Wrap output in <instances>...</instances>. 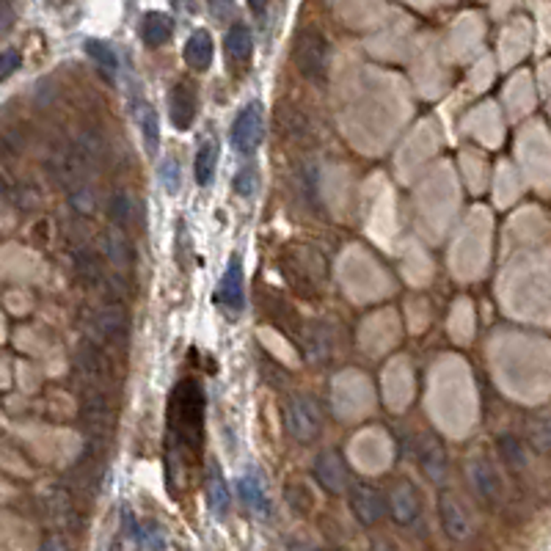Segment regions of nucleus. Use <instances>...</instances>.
Masks as SVG:
<instances>
[{
	"mask_svg": "<svg viewBox=\"0 0 551 551\" xmlns=\"http://www.w3.org/2000/svg\"><path fill=\"white\" fill-rule=\"evenodd\" d=\"M307 347L314 359H325L331 356V331L325 325H312L307 331Z\"/></svg>",
	"mask_w": 551,
	"mask_h": 551,
	"instance_id": "cd10ccee",
	"label": "nucleus"
},
{
	"mask_svg": "<svg viewBox=\"0 0 551 551\" xmlns=\"http://www.w3.org/2000/svg\"><path fill=\"white\" fill-rule=\"evenodd\" d=\"M69 198H72V207L81 210V213H89L94 207V196H91L89 188H74Z\"/></svg>",
	"mask_w": 551,
	"mask_h": 551,
	"instance_id": "473e14b6",
	"label": "nucleus"
},
{
	"mask_svg": "<svg viewBox=\"0 0 551 551\" xmlns=\"http://www.w3.org/2000/svg\"><path fill=\"white\" fill-rule=\"evenodd\" d=\"M416 458H419V469L424 471V477H428L431 483L441 485L446 480V453H444L438 438H433V436L419 438Z\"/></svg>",
	"mask_w": 551,
	"mask_h": 551,
	"instance_id": "9b49d317",
	"label": "nucleus"
},
{
	"mask_svg": "<svg viewBox=\"0 0 551 551\" xmlns=\"http://www.w3.org/2000/svg\"><path fill=\"white\" fill-rule=\"evenodd\" d=\"M218 166V144L213 138H205L202 146L196 149V160H193V174L198 185H210L213 174Z\"/></svg>",
	"mask_w": 551,
	"mask_h": 551,
	"instance_id": "aec40b11",
	"label": "nucleus"
},
{
	"mask_svg": "<svg viewBox=\"0 0 551 551\" xmlns=\"http://www.w3.org/2000/svg\"><path fill=\"white\" fill-rule=\"evenodd\" d=\"M89 334L108 345L124 342V337H128V317H124V312L113 304L99 307L89 312Z\"/></svg>",
	"mask_w": 551,
	"mask_h": 551,
	"instance_id": "39448f33",
	"label": "nucleus"
},
{
	"mask_svg": "<svg viewBox=\"0 0 551 551\" xmlns=\"http://www.w3.org/2000/svg\"><path fill=\"white\" fill-rule=\"evenodd\" d=\"M196 89L188 81H177L174 89L168 91V116L171 124L177 130H190V124L196 119Z\"/></svg>",
	"mask_w": 551,
	"mask_h": 551,
	"instance_id": "1a4fd4ad",
	"label": "nucleus"
},
{
	"mask_svg": "<svg viewBox=\"0 0 551 551\" xmlns=\"http://www.w3.org/2000/svg\"><path fill=\"white\" fill-rule=\"evenodd\" d=\"M257 168L254 166H245V168H240L237 171V177H235V190L240 193V196H245V198H252L254 196V190H257Z\"/></svg>",
	"mask_w": 551,
	"mask_h": 551,
	"instance_id": "7c9ffc66",
	"label": "nucleus"
},
{
	"mask_svg": "<svg viewBox=\"0 0 551 551\" xmlns=\"http://www.w3.org/2000/svg\"><path fill=\"white\" fill-rule=\"evenodd\" d=\"M314 480L329 491L334 496L345 493L347 488H353V483H350V474H347V466L342 461V455L337 453V449H325V453L317 455L314 461Z\"/></svg>",
	"mask_w": 551,
	"mask_h": 551,
	"instance_id": "423d86ee",
	"label": "nucleus"
},
{
	"mask_svg": "<svg viewBox=\"0 0 551 551\" xmlns=\"http://www.w3.org/2000/svg\"><path fill=\"white\" fill-rule=\"evenodd\" d=\"M86 50V56L99 66V69H105L108 74H113L119 69V56H116V50L108 44V42H99V39H89L83 44Z\"/></svg>",
	"mask_w": 551,
	"mask_h": 551,
	"instance_id": "5701e85b",
	"label": "nucleus"
},
{
	"mask_svg": "<svg viewBox=\"0 0 551 551\" xmlns=\"http://www.w3.org/2000/svg\"><path fill=\"white\" fill-rule=\"evenodd\" d=\"M108 416H111V408H108V400L105 394H99V392H86L83 394V419L89 424H99V428H105L108 424Z\"/></svg>",
	"mask_w": 551,
	"mask_h": 551,
	"instance_id": "4be33fe9",
	"label": "nucleus"
},
{
	"mask_svg": "<svg viewBox=\"0 0 551 551\" xmlns=\"http://www.w3.org/2000/svg\"><path fill=\"white\" fill-rule=\"evenodd\" d=\"M205 485H207V499H210L213 513L223 518V516L229 513L232 499H229V488H227V483H223V471H221L218 463H210L207 466V480H205Z\"/></svg>",
	"mask_w": 551,
	"mask_h": 551,
	"instance_id": "f3484780",
	"label": "nucleus"
},
{
	"mask_svg": "<svg viewBox=\"0 0 551 551\" xmlns=\"http://www.w3.org/2000/svg\"><path fill=\"white\" fill-rule=\"evenodd\" d=\"M160 185H163V190L166 193H180V188H182V168H180V160L177 158H166L163 163H160Z\"/></svg>",
	"mask_w": 551,
	"mask_h": 551,
	"instance_id": "c85d7f7f",
	"label": "nucleus"
},
{
	"mask_svg": "<svg viewBox=\"0 0 551 551\" xmlns=\"http://www.w3.org/2000/svg\"><path fill=\"white\" fill-rule=\"evenodd\" d=\"M42 551H72V548H69V540L64 535H50L42 543Z\"/></svg>",
	"mask_w": 551,
	"mask_h": 551,
	"instance_id": "f704fd0d",
	"label": "nucleus"
},
{
	"mask_svg": "<svg viewBox=\"0 0 551 551\" xmlns=\"http://www.w3.org/2000/svg\"><path fill=\"white\" fill-rule=\"evenodd\" d=\"M284 424H287V433L295 441H300V444L314 441L322 428V416H320L317 403L309 394H290L284 403Z\"/></svg>",
	"mask_w": 551,
	"mask_h": 551,
	"instance_id": "f03ea898",
	"label": "nucleus"
},
{
	"mask_svg": "<svg viewBox=\"0 0 551 551\" xmlns=\"http://www.w3.org/2000/svg\"><path fill=\"white\" fill-rule=\"evenodd\" d=\"M108 551H121V543H119V540H113V543L108 546Z\"/></svg>",
	"mask_w": 551,
	"mask_h": 551,
	"instance_id": "4c0bfd02",
	"label": "nucleus"
},
{
	"mask_svg": "<svg viewBox=\"0 0 551 551\" xmlns=\"http://www.w3.org/2000/svg\"><path fill=\"white\" fill-rule=\"evenodd\" d=\"M99 248H103V257H105L113 268H128V265H130L133 252H130V243L124 240L121 235L108 232L103 240H99Z\"/></svg>",
	"mask_w": 551,
	"mask_h": 551,
	"instance_id": "412c9836",
	"label": "nucleus"
},
{
	"mask_svg": "<svg viewBox=\"0 0 551 551\" xmlns=\"http://www.w3.org/2000/svg\"><path fill=\"white\" fill-rule=\"evenodd\" d=\"M108 213H111V221L116 227H130L133 218H136V205H133V196L124 193V190H116L108 202Z\"/></svg>",
	"mask_w": 551,
	"mask_h": 551,
	"instance_id": "393cba45",
	"label": "nucleus"
},
{
	"mask_svg": "<svg viewBox=\"0 0 551 551\" xmlns=\"http://www.w3.org/2000/svg\"><path fill=\"white\" fill-rule=\"evenodd\" d=\"M329 42L317 28H304L298 31L295 44H292V61L298 72L309 81H325V72H329Z\"/></svg>",
	"mask_w": 551,
	"mask_h": 551,
	"instance_id": "f257e3e1",
	"label": "nucleus"
},
{
	"mask_svg": "<svg viewBox=\"0 0 551 551\" xmlns=\"http://www.w3.org/2000/svg\"><path fill=\"white\" fill-rule=\"evenodd\" d=\"M74 270H78V276L86 282V284H99V282H105V268L103 262H99L91 252H78L72 260Z\"/></svg>",
	"mask_w": 551,
	"mask_h": 551,
	"instance_id": "b1692460",
	"label": "nucleus"
},
{
	"mask_svg": "<svg viewBox=\"0 0 551 551\" xmlns=\"http://www.w3.org/2000/svg\"><path fill=\"white\" fill-rule=\"evenodd\" d=\"M223 47H227V58H229L232 66H240V64H245L248 58H252L254 39H252V31H248V25L235 22L229 28V34H227V42H223Z\"/></svg>",
	"mask_w": 551,
	"mask_h": 551,
	"instance_id": "2eb2a0df",
	"label": "nucleus"
},
{
	"mask_svg": "<svg viewBox=\"0 0 551 551\" xmlns=\"http://www.w3.org/2000/svg\"><path fill=\"white\" fill-rule=\"evenodd\" d=\"M389 510H392L397 524L411 527V524H416V518L422 516V496H419V491L411 483H406V480L394 483L392 491H389Z\"/></svg>",
	"mask_w": 551,
	"mask_h": 551,
	"instance_id": "6e6552de",
	"label": "nucleus"
},
{
	"mask_svg": "<svg viewBox=\"0 0 551 551\" xmlns=\"http://www.w3.org/2000/svg\"><path fill=\"white\" fill-rule=\"evenodd\" d=\"M136 543H138L144 551H166V535H163V530L158 527V524H152V521L138 524Z\"/></svg>",
	"mask_w": 551,
	"mask_h": 551,
	"instance_id": "bb28decb",
	"label": "nucleus"
},
{
	"mask_svg": "<svg viewBox=\"0 0 551 551\" xmlns=\"http://www.w3.org/2000/svg\"><path fill=\"white\" fill-rule=\"evenodd\" d=\"M369 551H397V546H392L389 540H375V543L369 546Z\"/></svg>",
	"mask_w": 551,
	"mask_h": 551,
	"instance_id": "e433bc0d",
	"label": "nucleus"
},
{
	"mask_svg": "<svg viewBox=\"0 0 551 551\" xmlns=\"http://www.w3.org/2000/svg\"><path fill=\"white\" fill-rule=\"evenodd\" d=\"M22 64V56L17 50H4V58H0V78H9L14 69H19Z\"/></svg>",
	"mask_w": 551,
	"mask_h": 551,
	"instance_id": "72a5a7b5",
	"label": "nucleus"
},
{
	"mask_svg": "<svg viewBox=\"0 0 551 551\" xmlns=\"http://www.w3.org/2000/svg\"><path fill=\"white\" fill-rule=\"evenodd\" d=\"M74 364H78V369L94 384H103L111 378V364H108L103 350H97L94 345H83L78 350V356H74Z\"/></svg>",
	"mask_w": 551,
	"mask_h": 551,
	"instance_id": "4468645a",
	"label": "nucleus"
},
{
	"mask_svg": "<svg viewBox=\"0 0 551 551\" xmlns=\"http://www.w3.org/2000/svg\"><path fill=\"white\" fill-rule=\"evenodd\" d=\"M213 53H215V47H213V36L210 31L205 28H196L188 42H185V50H182V56H185V64L196 72H205L210 69L213 64Z\"/></svg>",
	"mask_w": 551,
	"mask_h": 551,
	"instance_id": "ddd939ff",
	"label": "nucleus"
},
{
	"mask_svg": "<svg viewBox=\"0 0 551 551\" xmlns=\"http://www.w3.org/2000/svg\"><path fill=\"white\" fill-rule=\"evenodd\" d=\"M290 551H325V548H320L314 543H307V540H292L290 543Z\"/></svg>",
	"mask_w": 551,
	"mask_h": 551,
	"instance_id": "c9c22d12",
	"label": "nucleus"
},
{
	"mask_svg": "<svg viewBox=\"0 0 551 551\" xmlns=\"http://www.w3.org/2000/svg\"><path fill=\"white\" fill-rule=\"evenodd\" d=\"M350 510H353V516L364 524V527H375V524L384 521V516L389 510V499L378 488L353 483V488H350Z\"/></svg>",
	"mask_w": 551,
	"mask_h": 551,
	"instance_id": "20e7f679",
	"label": "nucleus"
},
{
	"mask_svg": "<svg viewBox=\"0 0 551 551\" xmlns=\"http://www.w3.org/2000/svg\"><path fill=\"white\" fill-rule=\"evenodd\" d=\"M265 138V111L262 103H248L232 121V146L240 155H254Z\"/></svg>",
	"mask_w": 551,
	"mask_h": 551,
	"instance_id": "7ed1b4c3",
	"label": "nucleus"
},
{
	"mask_svg": "<svg viewBox=\"0 0 551 551\" xmlns=\"http://www.w3.org/2000/svg\"><path fill=\"white\" fill-rule=\"evenodd\" d=\"M133 116H136V124L141 128L146 152H149V155H155V152H158V146H160V121H158L155 108H149L146 103H141V99H138L136 108H133Z\"/></svg>",
	"mask_w": 551,
	"mask_h": 551,
	"instance_id": "6ab92c4d",
	"label": "nucleus"
},
{
	"mask_svg": "<svg viewBox=\"0 0 551 551\" xmlns=\"http://www.w3.org/2000/svg\"><path fill=\"white\" fill-rule=\"evenodd\" d=\"M237 493L243 499V505L248 510H254L257 516H270V499L262 488V480L257 474H245V477L237 480Z\"/></svg>",
	"mask_w": 551,
	"mask_h": 551,
	"instance_id": "dca6fc26",
	"label": "nucleus"
},
{
	"mask_svg": "<svg viewBox=\"0 0 551 551\" xmlns=\"http://www.w3.org/2000/svg\"><path fill=\"white\" fill-rule=\"evenodd\" d=\"M218 300L229 312H240L243 309L245 295H243V265H240V257H232L227 273H223L221 287H218Z\"/></svg>",
	"mask_w": 551,
	"mask_h": 551,
	"instance_id": "f8f14e48",
	"label": "nucleus"
},
{
	"mask_svg": "<svg viewBox=\"0 0 551 551\" xmlns=\"http://www.w3.org/2000/svg\"><path fill=\"white\" fill-rule=\"evenodd\" d=\"M438 516H441L444 532L453 540H466L471 535V518H469L463 502L453 491H441L438 493Z\"/></svg>",
	"mask_w": 551,
	"mask_h": 551,
	"instance_id": "0eeeda50",
	"label": "nucleus"
},
{
	"mask_svg": "<svg viewBox=\"0 0 551 551\" xmlns=\"http://www.w3.org/2000/svg\"><path fill=\"white\" fill-rule=\"evenodd\" d=\"M141 39L149 44V47H160L171 39L174 34V19L160 14V12H149L144 19H141V28H138Z\"/></svg>",
	"mask_w": 551,
	"mask_h": 551,
	"instance_id": "a211bd4d",
	"label": "nucleus"
},
{
	"mask_svg": "<svg viewBox=\"0 0 551 551\" xmlns=\"http://www.w3.org/2000/svg\"><path fill=\"white\" fill-rule=\"evenodd\" d=\"M499 453H502V458H505V463L510 469H524V466H527V453H524L521 441L513 438V436L499 438Z\"/></svg>",
	"mask_w": 551,
	"mask_h": 551,
	"instance_id": "c756f323",
	"label": "nucleus"
},
{
	"mask_svg": "<svg viewBox=\"0 0 551 551\" xmlns=\"http://www.w3.org/2000/svg\"><path fill=\"white\" fill-rule=\"evenodd\" d=\"M287 499H290V505H292L295 513H309L312 510V493L304 485H292L287 491Z\"/></svg>",
	"mask_w": 551,
	"mask_h": 551,
	"instance_id": "2f4dec72",
	"label": "nucleus"
},
{
	"mask_svg": "<svg viewBox=\"0 0 551 551\" xmlns=\"http://www.w3.org/2000/svg\"><path fill=\"white\" fill-rule=\"evenodd\" d=\"M469 480H471V488L477 491V496L483 499V502L488 505H496L499 499H502V477H499V471L477 458V461H471L469 463Z\"/></svg>",
	"mask_w": 551,
	"mask_h": 551,
	"instance_id": "9d476101",
	"label": "nucleus"
},
{
	"mask_svg": "<svg viewBox=\"0 0 551 551\" xmlns=\"http://www.w3.org/2000/svg\"><path fill=\"white\" fill-rule=\"evenodd\" d=\"M527 441L538 453H551V416H535L527 424Z\"/></svg>",
	"mask_w": 551,
	"mask_h": 551,
	"instance_id": "a878e982",
	"label": "nucleus"
}]
</instances>
